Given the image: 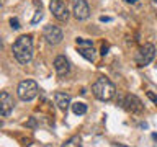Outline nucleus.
Here are the masks:
<instances>
[{
	"label": "nucleus",
	"instance_id": "nucleus-21",
	"mask_svg": "<svg viewBox=\"0 0 157 147\" xmlns=\"http://www.w3.org/2000/svg\"><path fill=\"white\" fill-rule=\"evenodd\" d=\"M28 126H29V127H33V126H34V119H31V121H28Z\"/></svg>",
	"mask_w": 157,
	"mask_h": 147
},
{
	"label": "nucleus",
	"instance_id": "nucleus-17",
	"mask_svg": "<svg viewBox=\"0 0 157 147\" xmlns=\"http://www.w3.org/2000/svg\"><path fill=\"white\" fill-rule=\"evenodd\" d=\"M10 24H12L13 29H20V21H18V18H12V20H10Z\"/></svg>",
	"mask_w": 157,
	"mask_h": 147
},
{
	"label": "nucleus",
	"instance_id": "nucleus-10",
	"mask_svg": "<svg viewBox=\"0 0 157 147\" xmlns=\"http://www.w3.org/2000/svg\"><path fill=\"white\" fill-rule=\"evenodd\" d=\"M54 70L59 77H66L71 70V64H69L66 56H57L54 59Z\"/></svg>",
	"mask_w": 157,
	"mask_h": 147
},
{
	"label": "nucleus",
	"instance_id": "nucleus-18",
	"mask_svg": "<svg viewBox=\"0 0 157 147\" xmlns=\"http://www.w3.org/2000/svg\"><path fill=\"white\" fill-rule=\"evenodd\" d=\"M146 95H147V98H149V100H151V101H154V103H155V105H157V96L154 95V93H152V92H147V93H146Z\"/></svg>",
	"mask_w": 157,
	"mask_h": 147
},
{
	"label": "nucleus",
	"instance_id": "nucleus-8",
	"mask_svg": "<svg viewBox=\"0 0 157 147\" xmlns=\"http://www.w3.org/2000/svg\"><path fill=\"white\" fill-rule=\"evenodd\" d=\"M123 108H124L126 111H129V113H141L142 111V108H144V105H142V101L139 100V98H137L136 95H126L124 96V100H123Z\"/></svg>",
	"mask_w": 157,
	"mask_h": 147
},
{
	"label": "nucleus",
	"instance_id": "nucleus-14",
	"mask_svg": "<svg viewBox=\"0 0 157 147\" xmlns=\"http://www.w3.org/2000/svg\"><path fill=\"white\" fill-rule=\"evenodd\" d=\"M61 147H82V139H80V136H72L71 139H67Z\"/></svg>",
	"mask_w": 157,
	"mask_h": 147
},
{
	"label": "nucleus",
	"instance_id": "nucleus-19",
	"mask_svg": "<svg viewBox=\"0 0 157 147\" xmlns=\"http://www.w3.org/2000/svg\"><path fill=\"white\" fill-rule=\"evenodd\" d=\"M108 54V46H105V44H103V47H101V56H106Z\"/></svg>",
	"mask_w": 157,
	"mask_h": 147
},
{
	"label": "nucleus",
	"instance_id": "nucleus-23",
	"mask_svg": "<svg viewBox=\"0 0 157 147\" xmlns=\"http://www.w3.org/2000/svg\"><path fill=\"white\" fill-rule=\"evenodd\" d=\"M155 2H157V0H155Z\"/></svg>",
	"mask_w": 157,
	"mask_h": 147
},
{
	"label": "nucleus",
	"instance_id": "nucleus-11",
	"mask_svg": "<svg viewBox=\"0 0 157 147\" xmlns=\"http://www.w3.org/2000/svg\"><path fill=\"white\" fill-rule=\"evenodd\" d=\"M54 101H56V105L61 111H67L69 106H72L71 96H69L67 93H64V92H56L54 93Z\"/></svg>",
	"mask_w": 157,
	"mask_h": 147
},
{
	"label": "nucleus",
	"instance_id": "nucleus-4",
	"mask_svg": "<svg viewBox=\"0 0 157 147\" xmlns=\"http://www.w3.org/2000/svg\"><path fill=\"white\" fill-rule=\"evenodd\" d=\"M154 57H155V46H154V44H151V43L144 44V46L139 49L137 56H136L137 67H146V66H149V64L154 61Z\"/></svg>",
	"mask_w": 157,
	"mask_h": 147
},
{
	"label": "nucleus",
	"instance_id": "nucleus-5",
	"mask_svg": "<svg viewBox=\"0 0 157 147\" xmlns=\"http://www.w3.org/2000/svg\"><path fill=\"white\" fill-rule=\"evenodd\" d=\"M43 38L46 39L48 44H51V46H57L59 43H62L64 33H62V29L59 26L48 24V26H44V29H43Z\"/></svg>",
	"mask_w": 157,
	"mask_h": 147
},
{
	"label": "nucleus",
	"instance_id": "nucleus-3",
	"mask_svg": "<svg viewBox=\"0 0 157 147\" xmlns=\"http://www.w3.org/2000/svg\"><path fill=\"white\" fill-rule=\"evenodd\" d=\"M38 92H39V88H38V83L34 80H23L18 83V88H17V95L21 101L34 100Z\"/></svg>",
	"mask_w": 157,
	"mask_h": 147
},
{
	"label": "nucleus",
	"instance_id": "nucleus-6",
	"mask_svg": "<svg viewBox=\"0 0 157 147\" xmlns=\"http://www.w3.org/2000/svg\"><path fill=\"white\" fill-rule=\"evenodd\" d=\"M49 10H51L52 17L57 21H67L69 20V8L62 0H51L49 2Z\"/></svg>",
	"mask_w": 157,
	"mask_h": 147
},
{
	"label": "nucleus",
	"instance_id": "nucleus-1",
	"mask_svg": "<svg viewBox=\"0 0 157 147\" xmlns=\"http://www.w3.org/2000/svg\"><path fill=\"white\" fill-rule=\"evenodd\" d=\"M12 52L15 59L21 64V66H26L33 61V54H34V47H33V39L29 34H21V36L17 38V41L13 43L12 46Z\"/></svg>",
	"mask_w": 157,
	"mask_h": 147
},
{
	"label": "nucleus",
	"instance_id": "nucleus-13",
	"mask_svg": "<svg viewBox=\"0 0 157 147\" xmlns=\"http://www.w3.org/2000/svg\"><path fill=\"white\" fill-rule=\"evenodd\" d=\"M72 111H74V115L82 116V115L87 113V105L82 103V101H75V103H72Z\"/></svg>",
	"mask_w": 157,
	"mask_h": 147
},
{
	"label": "nucleus",
	"instance_id": "nucleus-7",
	"mask_svg": "<svg viewBox=\"0 0 157 147\" xmlns=\"http://www.w3.org/2000/svg\"><path fill=\"white\" fill-rule=\"evenodd\" d=\"M72 13L77 20H87L90 17V7H88L87 0H74L72 5Z\"/></svg>",
	"mask_w": 157,
	"mask_h": 147
},
{
	"label": "nucleus",
	"instance_id": "nucleus-15",
	"mask_svg": "<svg viewBox=\"0 0 157 147\" xmlns=\"http://www.w3.org/2000/svg\"><path fill=\"white\" fill-rule=\"evenodd\" d=\"M75 44H77V47H78V49H80V47H93V43L90 41V39H82V38H77Z\"/></svg>",
	"mask_w": 157,
	"mask_h": 147
},
{
	"label": "nucleus",
	"instance_id": "nucleus-2",
	"mask_svg": "<svg viewBox=\"0 0 157 147\" xmlns=\"http://www.w3.org/2000/svg\"><path fill=\"white\" fill-rule=\"evenodd\" d=\"M92 92L95 95V98H98L100 101H110L116 95V87L110 78L98 77L95 83L92 85Z\"/></svg>",
	"mask_w": 157,
	"mask_h": 147
},
{
	"label": "nucleus",
	"instance_id": "nucleus-12",
	"mask_svg": "<svg viewBox=\"0 0 157 147\" xmlns=\"http://www.w3.org/2000/svg\"><path fill=\"white\" fill-rule=\"evenodd\" d=\"M78 54H80L83 59L90 61V62H95L97 61V51L93 47H80V49H78Z\"/></svg>",
	"mask_w": 157,
	"mask_h": 147
},
{
	"label": "nucleus",
	"instance_id": "nucleus-20",
	"mask_svg": "<svg viewBox=\"0 0 157 147\" xmlns=\"http://www.w3.org/2000/svg\"><path fill=\"white\" fill-rule=\"evenodd\" d=\"M100 21H110V18H108V17H101Z\"/></svg>",
	"mask_w": 157,
	"mask_h": 147
},
{
	"label": "nucleus",
	"instance_id": "nucleus-9",
	"mask_svg": "<svg viewBox=\"0 0 157 147\" xmlns=\"http://www.w3.org/2000/svg\"><path fill=\"white\" fill-rule=\"evenodd\" d=\"M13 106H15L13 96L10 95L8 92H2V93H0V115H2L3 118L10 116V113L13 111Z\"/></svg>",
	"mask_w": 157,
	"mask_h": 147
},
{
	"label": "nucleus",
	"instance_id": "nucleus-22",
	"mask_svg": "<svg viewBox=\"0 0 157 147\" xmlns=\"http://www.w3.org/2000/svg\"><path fill=\"white\" fill-rule=\"evenodd\" d=\"M124 2H126V3H136L137 0H124Z\"/></svg>",
	"mask_w": 157,
	"mask_h": 147
},
{
	"label": "nucleus",
	"instance_id": "nucleus-16",
	"mask_svg": "<svg viewBox=\"0 0 157 147\" xmlns=\"http://www.w3.org/2000/svg\"><path fill=\"white\" fill-rule=\"evenodd\" d=\"M41 18H43V8H36V12H34V17L31 18V23L36 24V23L41 21Z\"/></svg>",
	"mask_w": 157,
	"mask_h": 147
}]
</instances>
